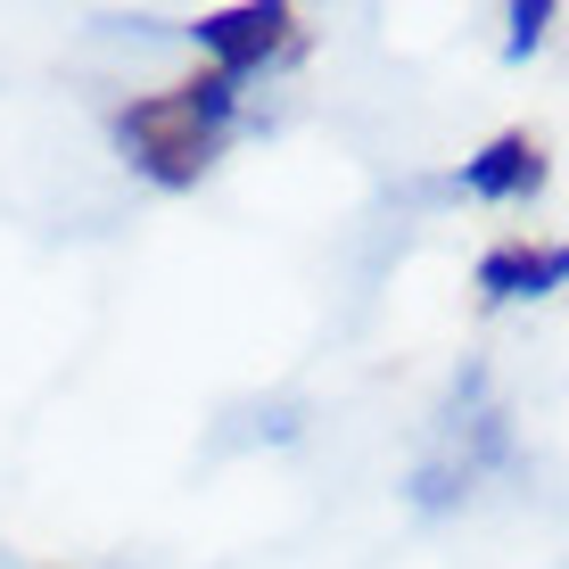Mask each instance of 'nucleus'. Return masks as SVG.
<instances>
[{
    "label": "nucleus",
    "mask_w": 569,
    "mask_h": 569,
    "mask_svg": "<svg viewBox=\"0 0 569 569\" xmlns=\"http://www.w3.org/2000/svg\"><path fill=\"white\" fill-rule=\"evenodd\" d=\"M116 141H124V157L149 173V182L190 190L214 166V141H223V132H214L182 91H149V100H132L124 116H116Z\"/></svg>",
    "instance_id": "f257e3e1"
},
{
    "label": "nucleus",
    "mask_w": 569,
    "mask_h": 569,
    "mask_svg": "<svg viewBox=\"0 0 569 569\" xmlns=\"http://www.w3.org/2000/svg\"><path fill=\"white\" fill-rule=\"evenodd\" d=\"M190 33H199V50L214 58V74H231V83H240V74L264 67L272 50H289L298 9H289V0H240V9H207Z\"/></svg>",
    "instance_id": "f03ea898"
},
{
    "label": "nucleus",
    "mask_w": 569,
    "mask_h": 569,
    "mask_svg": "<svg viewBox=\"0 0 569 569\" xmlns=\"http://www.w3.org/2000/svg\"><path fill=\"white\" fill-rule=\"evenodd\" d=\"M462 190L487 207H512V199H537L545 190V149L537 132H496L479 157H462Z\"/></svg>",
    "instance_id": "7ed1b4c3"
},
{
    "label": "nucleus",
    "mask_w": 569,
    "mask_h": 569,
    "mask_svg": "<svg viewBox=\"0 0 569 569\" xmlns=\"http://www.w3.org/2000/svg\"><path fill=\"white\" fill-rule=\"evenodd\" d=\"M545 289H569V240L561 248H487L479 257V298L487 306L545 298Z\"/></svg>",
    "instance_id": "20e7f679"
},
{
    "label": "nucleus",
    "mask_w": 569,
    "mask_h": 569,
    "mask_svg": "<svg viewBox=\"0 0 569 569\" xmlns=\"http://www.w3.org/2000/svg\"><path fill=\"white\" fill-rule=\"evenodd\" d=\"M553 17H561L553 0H512V9H503V26H512V33H503V58H528L545 33H553Z\"/></svg>",
    "instance_id": "39448f33"
},
{
    "label": "nucleus",
    "mask_w": 569,
    "mask_h": 569,
    "mask_svg": "<svg viewBox=\"0 0 569 569\" xmlns=\"http://www.w3.org/2000/svg\"><path fill=\"white\" fill-rule=\"evenodd\" d=\"M173 91H182V100L199 108L214 132H223V124H231V108H240V83H231V74H214V67H207V74H190V83H173Z\"/></svg>",
    "instance_id": "423d86ee"
}]
</instances>
